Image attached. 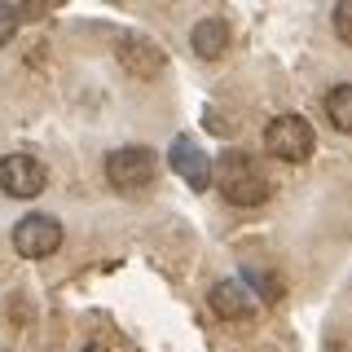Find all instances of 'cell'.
<instances>
[{"mask_svg": "<svg viewBox=\"0 0 352 352\" xmlns=\"http://www.w3.org/2000/svg\"><path fill=\"white\" fill-rule=\"evenodd\" d=\"M207 300H212V308L220 313V322H251V317H256V300H251L247 286L234 282V278L216 282Z\"/></svg>", "mask_w": 352, "mask_h": 352, "instance_id": "7", "label": "cell"}, {"mask_svg": "<svg viewBox=\"0 0 352 352\" xmlns=\"http://www.w3.org/2000/svg\"><path fill=\"white\" fill-rule=\"evenodd\" d=\"M58 247H62V225H58V216L31 212V216H22L18 225H14V251H18V256L44 260V256H53Z\"/></svg>", "mask_w": 352, "mask_h": 352, "instance_id": "4", "label": "cell"}, {"mask_svg": "<svg viewBox=\"0 0 352 352\" xmlns=\"http://www.w3.org/2000/svg\"><path fill=\"white\" fill-rule=\"evenodd\" d=\"M335 36L344 44H352V0H344V5L335 9Z\"/></svg>", "mask_w": 352, "mask_h": 352, "instance_id": "12", "label": "cell"}, {"mask_svg": "<svg viewBox=\"0 0 352 352\" xmlns=\"http://www.w3.org/2000/svg\"><path fill=\"white\" fill-rule=\"evenodd\" d=\"M119 62H124L137 80H154V75L163 71V53L154 49L150 40H137V36H124V40H119Z\"/></svg>", "mask_w": 352, "mask_h": 352, "instance_id": "8", "label": "cell"}, {"mask_svg": "<svg viewBox=\"0 0 352 352\" xmlns=\"http://www.w3.org/2000/svg\"><path fill=\"white\" fill-rule=\"evenodd\" d=\"M22 27V9L18 5H9V0H0V44H9L14 40V31Z\"/></svg>", "mask_w": 352, "mask_h": 352, "instance_id": "11", "label": "cell"}, {"mask_svg": "<svg viewBox=\"0 0 352 352\" xmlns=\"http://www.w3.org/2000/svg\"><path fill=\"white\" fill-rule=\"evenodd\" d=\"M80 352H106V348H102V344H88V348H80Z\"/></svg>", "mask_w": 352, "mask_h": 352, "instance_id": "14", "label": "cell"}, {"mask_svg": "<svg viewBox=\"0 0 352 352\" xmlns=\"http://www.w3.org/2000/svg\"><path fill=\"white\" fill-rule=\"evenodd\" d=\"M220 181V194L234 207H256L269 198V172L256 163V154L247 150H225L220 154V168L212 172Z\"/></svg>", "mask_w": 352, "mask_h": 352, "instance_id": "1", "label": "cell"}, {"mask_svg": "<svg viewBox=\"0 0 352 352\" xmlns=\"http://www.w3.org/2000/svg\"><path fill=\"white\" fill-rule=\"evenodd\" d=\"M190 44H194V53L198 58H220V53L229 49V27L220 18H203V22H194V31H190Z\"/></svg>", "mask_w": 352, "mask_h": 352, "instance_id": "9", "label": "cell"}, {"mask_svg": "<svg viewBox=\"0 0 352 352\" xmlns=\"http://www.w3.org/2000/svg\"><path fill=\"white\" fill-rule=\"evenodd\" d=\"M154 168H159L154 150H146V146H124V150H115L106 159V181L115 185L119 194H141L154 181Z\"/></svg>", "mask_w": 352, "mask_h": 352, "instance_id": "3", "label": "cell"}, {"mask_svg": "<svg viewBox=\"0 0 352 352\" xmlns=\"http://www.w3.org/2000/svg\"><path fill=\"white\" fill-rule=\"evenodd\" d=\"M0 190L9 198H36L44 190V163L36 154H5L0 159Z\"/></svg>", "mask_w": 352, "mask_h": 352, "instance_id": "5", "label": "cell"}, {"mask_svg": "<svg viewBox=\"0 0 352 352\" xmlns=\"http://www.w3.org/2000/svg\"><path fill=\"white\" fill-rule=\"evenodd\" d=\"M168 163H172V172L181 176V181H190V190H207V185H212V159H207L194 141L176 137L172 150H168Z\"/></svg>", "mask_w": 352, "mask_h": 352, "instance_id": "6", "label": "cell"}, {"mask_svg": "<svg viewBox=\"0 0 352 352\" xmlns=\"http://www.w3.org/2000/svg\"><path fill=\"white\" fill-rule=\"evenodd\" d=\"M247 278L260 286V295H264V300H269V304H273V300H278V295H282V282H278V278H269V273H251V269H247Z\"/></svg>", "mask_w": 352, "mask_h": 352, "instance_id": "13", "label": "cell"}, {"mask_svg": "<svg viewBox=\"0 0 352 352\" xmlns=\"http://www.w3.org/2000/svg\"><path fill=\"white\" fill-rule=\"evenodd\" d=\"M326 119H330L339 132H352V84L330 88V97H326Z\"/></svg>", "mask_w": 352, "mask_h": 352, "instance_id": "10", "label": "cell"}, {"mask_svg": "<svg viewBox=\"0 0 352 352\" xmlns=\"http://www.w3.org/2000/svg\"><path fill=\"white\" fill-rule=\"evenodd\" d=\"M264 146H269V154L282 159V163H304L308 154H313L317 137H313V128H308L304 115H278L269 128H264Z\"/></svg>", "mask_w": 352, "mask_h": 352, "instance_id": "2", "label": "cell"}]
</instances>
